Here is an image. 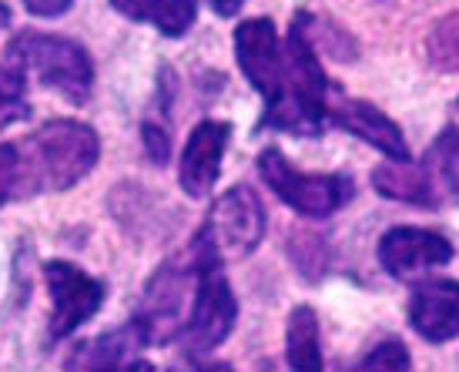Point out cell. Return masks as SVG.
<instances>
[{"label":"cell","mask_w":459,"mask_h":372,"mask_svg":"<svg viewBox=\"0 0 459 372\" xmlns=\"http://www.w3.org/2000/svg\"><path fill=\"white\" fill-rule=\"evenodd\" d=\"M98 158H101L98 131L74 117H54L21 142H4L0 205L24 202L40 192H67L94 171Z\"/></svg>","instance_id":"obj_1"},{"label":"cell","mask_w":459,"mask_h":372,"mask_svg":"<svg viewBox=\"0 0 459 372\" xmlns=\"http://www.w3.org/2000/svg\"><path fill=\"white\" fill-rule=\"evenodd\" d=\"M285 71L279 91L265 98V128H279L299 138H316L329 117V77L319 61V38H316V17L295 13L292 30L285 38Z\"/></svg>","instance_id":"obj_2"},{"label":"cell","mask_w":459,"mask_h":372,"mask_svg":"<svg viewBox=\"0 0 459 372\" xmlns=\"http://www.w3.org/2000/svg\"><path fill=\"white\" fill-rule=\"evenodd\" d=\"M4 54L11 67H17L24 77H38L44 88L65 94L67 101L84 104L91 98L94 65L77 40L40 34V30H21Z\"/></svg>","instance_id":"obj_3"},{"label":"cell","mask_w":459,"mask_h":372,"mask_svg":"<svg viewBox=\"0 0 459 372\" xmlns=\"http://www.w3.org/2000/svg\"><path fill=\"white\" fill-rule=\"evenodd\" d=\"M192 258H195V296L188 319H185V333H181V346L185 352H212L218 349L235 329L238 319V302L231 296L229 275H225V262L208 248V245L195 235L192 238Z\"/></svg>","instance_id":"obj_4"},{"label":"cell","mask_w":459,"mask_h":372,"mask_svg":"<svg viewBox=\"0 0 459 372\" xmlns=\"http://www.w3.org/2000/svg\"><path fill=\"white\" fill-rule=\"evenodd\" d=\"M258 175L268 192L279 202L306 215V219H329L345 202H352V178L349 175H308L289 165L279 148H265L258 154Z\"/></svg>","instance_id":"obj_5"},{"label":"cell","mask_w":459,"mask_h":372,"mask_svg":"<svg viewBox=\"0 0 459 372\" xmlns=\"http://www.w3.org/2000/svg\"><path fill=\"white\" fill-rule=\"evenodd\" d=\"M265 205L248 185H235L225 195H218L204 225L195 235L202 238L221 262L225 258H245L265 238Z\"/></svg>","instance_id":"obj_6"},{"label":"cell","mask_w":459,"mask_h":372,"mask_svg":"<svg viewBox=\"0 0 459 372\" xmlns=\"http://www.w3.org/2000/svg\"><path fill=\"white\" fill-rule=\"evenodd\" d=\"M195 296V258H171L152 275L144 285L134 325L141 329L144 342H171L185 333V298Z\"/></svg>","instance_id":"obj_7"},{"label":"cell","mask_w":459,"mask_h":372,"mask_svg":"<svg viewBox=\"0 0 459 372\" xmlns=\"http://www.w3.org/2000/svg\"><path fill=\"white\" fill-rule=\"evenodd\" d=\"M44 282L51 292V339H65L77 333L91 316H98L104 306V282L77 269L71 262H48L44 265Z\"/></svg>","instance_id":"obj_8"},{"label":"cell","mask_w":459,"mask_h":372,"mask_svg":"<svg viewBox=\"0 0 459 372\" xmlns=\"http://www.w3.org/2000/svg\"><path fill=\"white\" fill-rule=\"evenodd\" d=\"M453 262V242L420 225H399L379 238V265L399 282H412L426 272Z\"/></svg>","instance_id":"obj_9"},{"label":"cell","mask_w":459,"mask_h":372,"mask_svg":"<svg viewBox=\"0 0 459 372\" xmlns=\"http://www.w3.org/2000/svg\"><path fill=\"white\" fill-rule=\"evenodd\" d=\"M235 57L248 84L262 98H272L279 91L281 71H285V48L268 17H248L235 27Z\"/></svg>","instance_id":"obj_10"},{"label":"cell","mask_w":459,"mask_h":372,"mask_svg":"<svg viewBox=\"0 0 459 372\" xmlns=\"http://www.w3.org/2000/svg\"><path fill=\"white\" fill-rule=\"evenodd\" d=\"M229 138H231V125L229 121H215V117L202 121L188 134L178 165V181L181 188H185V195H192V198L212 195L218 175H221V158H225Z\"/></svg>","instance_id":"obj_11"},{"label":"cell","mask_w":459,"mask_h":372,"mask_svg":"<svg viewBox=\"0 0 459 372\" xmlns=\"http://www.w3.org/2000/svg\"><path fill=\"white\" fill-rule=\"evenodd\" d=\"M409 325L426 342L443 346L459 335V282L456 279H426L409 298Z\"/></svg>","instance_id":"obj_12"},{"label":"cell","mask_w":459,"mask_h":372,"mask_svg":"<svg viewBox=\"0 0 459 372\" xmlns=\"http://www.w3.org/2000/svg\"><path fill=\"white\" fill-rule=\"evenodd\" d=\"M329 117L339 128L349 131V134H356L359 142H366L376 151H383L385 158H393V161H406L409 158V144L403 138V128L385 115L383 108H376L369 101H359V98H345L339 104H329Z\"/></svg>","instance_id":"obj_13"},{"label":"cell","mask_w":459,"mask_h":372,"mask_svg":"<svg viewBox=\"0 0 459 372\" xmlns=\"http://www.w3.org/2000/svg\"><path fill=\"white\" fill-rule=\"evenodd\" d=\"M372 185L383 198L393 202H409V205H439V185H436L433 171L422 158L420 165H412V158L406 161H393L379 165L372 171Z\"/></svg>","instance_id":"obj_14"},{"label":"cell","mask_w":459,"mask_h":372,"mask_svg":"<svg viewBox=\"0 0 459 372\" xmlns=\"http://www.w3.org/2000/svg\"><path fill=\"white\" fill-rule=\"evenodd\" d=\"M144 342L141 329L134 325V319L125 325V329H115V333H104L91 342H81V346L65 359L67 369H125L131 366L128 356L138 352Z\"/></svg>","instance_id":"obj_15"},{"label":"cell","mask_w":459,"mask_h":372,"mask_svg":"<svg viewBox=\"0 0 459 372\" xmlns=\"http://www.w3.org/2000/svg\"><path fill=\"white\" fill-rule=\"evenodd\" d=\"M117 13H125L128 21L158 27L165 38H181L195 24V0H111Z\"/></svg>","instance_id":"obj_16"},{"label":"cell","mask_w":459,"mask_h":372,"mask_svg":"<svg viewBox=\"0 0 459 372\" xmlns=\"http://www.w3.org/2000/svg\"><path fill=\"white\" fill-rule=\"evenodd\" d=\"M285 359L292 369L319 372L322 369V335H319V316L312 306H299L289 316L285 329Z\"/></svg>","instance_id":"obj_17"},{"label":"cell","mask_w":459,"mask_h":372,"mask_svg":"<svg viewBox=\"0 0 459 372\" xmlns=\"http://www.w3.org/2000/svg\"><path fill=\"white\" fill-rule=\"evenodd\" d=\"M426 165L433 171L439 192H446L459 205V128H449L439 134V142L426 154Z\"/></svg>","instance_id":"obj_18"},{"label":"cell","mask_w":459,"mask_h":372,"mask_svg":"<svg viewBox=\"0 0 459 372\" xmlns=\"http://www.w3.org/2000/svg\"><path fill=\"white\" fill-rule=\"evenodd\" d=\"M24 81L27 77L17 67L11 65L0 67V131L30 117V108H27V98H24Z\"/></svg>","instance_id":"obj_19"},{"label":"cell","mask_w":459,"mask_h":372,"mask_svg":"<svg viewBox=\"0 0 459 372\" xmlns=\"http://www.w3.org/2000/svg\"><path fill=\"white\" fill-rule=\"evenodd\" d=\"M426 51L439 71H459V13L443 17L426 40Z\"/></svg>","instance_id":"obj_20"},{"label":"cell","mask_w":459,"mask_h":372,"mask_svg":"<svg viewBox=\"0 0 459 372\" xmlns=\"http://www.w3.org/2000/svg\"><path fill=\"white\" fill-rule=\"evenodd\" d=\"M409 366H412V359H409L406 346L395 342V339L379 342L366 359L359 362V369H409Z\"/></svg>","instance_id":"obj_21"},{"label":"cell","mask_w":459,"mask_h":372,"mask_svg":"<svg viewBox=\"0 0 459 372\" xmlns=\"http://www.w3.org/2000/svg\"><path fill=\"white\" fill-rule=\"evenodd\" d=\"M141 142H144V151L154 165H165L168 154H171V134H168L165 125H154V121H144L141 125Z\"/></svg>","instance_id":"obj_22"},{"label":"cell","mask_w":459,"mask_h":372,"mask_svg":"<svg viewBox=\"0 0 459 372\" xmlns=\"http://www.w3.org/2000/svg\"><path fill=\"white\" fill-rule=\"evenodd\" d=\"M74 0H24V7L34 17H61V13L71 11Z\"/></svg>","instance_id":"obj_23"},{"label":"cell","mask_w":459,"mask_h":372,"mask_svg":"<svg viewBox=\"0 0 459 372\" xmlns=\"http://www.w3.org/2000/svg\"><path fill=\"white\" fill-rule=\"evenodd\" d=\"M212 4V11L218 13V17H235V13L242 11L245 0H208Z\"/></svg>","instance_id":"obj_24"},{"label":"cell","mask_w":459,"mask_h":372,"mask_svg":"<svg viewBox=\"0 0 459 372\" xmlns=\"http://www.w3.org/2000/svg\"><path fill=\"white\" fill-rule=\"evenodd\" d=\"M7 24H11V7H7V4L0 0V30H4Z\"/></svg>","instance_id":"obj_25"}]
</instances>
